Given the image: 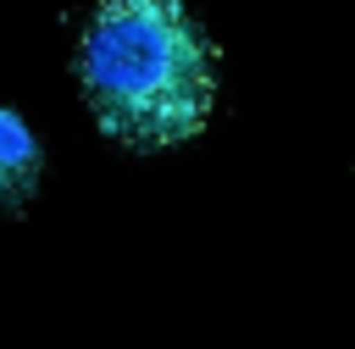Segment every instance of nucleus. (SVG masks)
<instances>
[{
    "label": "nucleus",
    "instance_id": "f257e3e1",
    "mask_svg": "<svg viewBox=\"0 0 355 349\" xmlns=\"http://www.w3.org/2000/svg\"><path fill=\"white\" fill-rule=\"evenodd\" d=\"M78 83L105 138L128 150H172L211 122L216 50L183 0H100Z\"/></svg>",
    "mask_w": 355,
    "mask_h": 349
},
{
    "label": "nucleus",
    "instance_id": "f03ea898",
    "mask_svg": "<svg viewBox=\"0 0 355 349\" xmlns=\"http://www.w3.org/2000/svg\"><path fill=\"white\" fill-rule=\"evenodd\" d=\"M39 177H44V150H39L33 127L11 105H0V222L22 216L33 205Z\"/></svg>",
    "mask_w": 355,
    "mask_h": 349
}]
</instances>
